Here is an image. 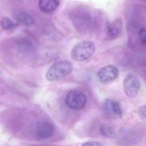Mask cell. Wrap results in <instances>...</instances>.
<instances>
[{"instance_id": "1", "label": "cell", "mask_w": 146, "mask_h": 146, "mask_svg": "<svg viewBox=\"0 0 146 146\" xmlns=\"http://www.w3.org/2000/svg\"><path fill=\"white\" fill-rule=\"evenodd\" d=\"M95 50V45L92 42L88 41L79 42L72 49L71 57L75 61H84L90 58Z\"/></svg>"}, {"instance_id": "2", "label": "cell", "mask_w": 146, "mask_h": 146, "mask_svg": "<svg viewBox=\"0 0 146 146\" xmlns=\"http://www.w3.org/2000/svg\"><path fill=\"white\" fill-rule=\"evenodd\" d=\"M73 70V66L70 62L67 61H60L54 63L49 68L46 75L49 81L58 80L68 75Z\"/></svg>"}, {"instance_id": "3", "label": "cell", "mask_w": 146, "mask_h": 146, "mask_svg": "<svg viewBox=\"0 0 146 146\" xmlns=\"http://www.w3.org/2000/svg\"><path fill=\"white\" fill-rule=\"evenodd\" d=\"M92 14L88 9H78L73 14V24L77 31H87L92 27Z\"/></svg>"}, {"instance_id": "4", "label": "cell", "mask_w": 146, "mask_h": 146, "mask_svg": "<svg viewBox=\"0 0 146 146\" xmlns=\"http://www.w3.org/2000/svg\"><path fill=\"white\" fill-rule=\"evenodd\" d=\"M87 101L86 95L78 90H71L66 97L67 106L74 110H80L83 109L86 104Z\"/></svg>"}, {"instance_id": "5", "label": "cell", "mask_w": 146, "mask_h": 146, "mask_svg": "<svg viewBox=\"0 0 146 146\" xmlns=\"http://www.w3.org/2000/svg\"><path fill=\"white\" fill-rule=\"evenodd\" d=\"M140 87L139 80L138 77L133 74H129L125 77L123 82V88L126 95L130 98L137 96Z\"/></svg>"}, {"instance_id": "6", "label": "cell", "mask_w": 146, "mask_h": 146, "mask_svg": "<svg viewBox=\"0 0 146 146\" xmlns=\"http://www.w3.org/2000/svg\"><path fill=\"white\" fill-rule=\"evenodd\" d=\"M98 75L101 82L104 84H109L117 79L119 75V71L117 68L114 65H107L98 71Z\"/></svg>"}, {"instance_id": "7", "label": "cell", "mask_w": 146, "mask_h": 146, "mask_svg": "<svg viewBox=\"0 0 146 146\" xmlns=\"http://www.w3.org/2000/svg\"><path fill=\"white\" fill-rule=\"evenodd\" d=\"M139 134L135 129L129 128H123L120 133L121 143L125 146H133L139 142Z\"/></svg>"}, {"instance_id": "8", "label": "cell", "mask_w": 146, "mask_h": 146, "mask_svg": "<svg viewBox=\"0 0 146 146\" xmlns=\"http://www.w3.org/2000/svg\"><path fill=\"white\" fill-rule=\"evenodd\" d=\"M105 115L109 117H121L122 110L119 103L115 100L107 99L103 107Z\"/></svg>"}, {"instance_id": "9", "label": "cell", "mask_w": 146, "mask_h": 146, "mask_svg": "<svg viewBox=\"0 0 146 146\" xmlns=\"http://www.w3.org/2000/svg\"><path fill=\"white\" fill-rule=\"evenodd\" d=\"M123 24L121 20L117 19L106 24L107 37L110 40H114L121 36L122 32Z\"/></svg>"}, {"instance_id": "10", "label": "cell", "mask_w": 146, "mask_h": 146, "mask_svg": "<svg viewBox=\"0 0 146 146\" xmlns=\"http://www.w3.org/2000/svg\"><path fill=\"white\" fill-rule=\"evenodd\" d=\"M54 132V125L48 122H44L40 123L38 126L36 135L39 139H47L52 137Z\"/></svg>"}, {"instance_id": "11", "label": "cell", "mask_w": 146, "mask_h": 146, "mask_svg": "<svg viewBox=\"0 0 146 146\" xmlns=\"http://www.w3.org/2000/svg\"><path fill=\"white\" fill-rule=\"evenodd\" d=\"M60 4L58 0H43L38 2V7L42 12L50 13L55 11Z\"/></svg>"}, {"instance_id": "12", "label": "cell", "mask_w": 146, "mask_h": 146, "mask_svg": "<svg viewBox=\"0 0 146 146\" xmlns=\"http://www.w3.org/2000/svg\"><path fill=\"white\" fill-rule=\"evenodd\" d=\"M18 45L21 50L26 52L33 51L35 47L34 42L30 38L26 37L21 38L19 40Z\"/></svg>"}, {"instance_id": "13", "label": "cell", "mask_w": 146, "mask_h": 146, "mask_svg": "<svg viewBox=\"0 0 146 146\" xmlns=\"http://www.w3.org/2000/svg\"><path fill=\"white\" fill-rule=\"evenodd\" d=\"M16 19L19 23L26 26H31L34 24V19L32 16L26 13L18 14Z\"/></svg>"}, {"instance_id": "14", "label": "cell", "mask_w": 146, "mask_h": 146, "mask_svg": "<svg viewBox=\"0 0 146 146\" xmlns=\"http://www.w3.org/2000/svg\"><path fill=\"white\" fill-rule=\"evenodd\" d=\"M100 132L103 136L110 139L117 138V135L112 128L106 124H102L100 128Z\"/></svg>"}, {"instance_id": "15", "label": "cell", "mask_w": 146, "mask_h": 146, "mask_svg": "<svg viewBox=\"0 0 146 146\" xmlns=\"http://www.w3.org/2000/svg\"><path fill=\"white\" fill-rule=\"evenodd\" d=\"M2 27L4 30H10L17 26V24L8 17L3 18L1 21Z\"/></svg>"}, {"instance_id": "16", "label": "cell", "mask_w": 146, "mask_h": 146, "mask_svg": "<svg viewBox=\"0 0 146 146\" xmlns=\"http://www.w3.org/2000/svg\"><path fill=\"white\" fill-rule=\"evenodd\" d=\"M139 37L141 43L146 45V29L141 28L139 33Z\"/></svg>"}, {"instance_id": "17", "label": "cell", "mask_w": 146, "mask_h": 146, "mask_svg": "<svg viewBox=\"0 0 146 146\" xmlns=\"http://www.w3.org/2000/svg\"><path fill=\"white\" fill-rule=\"evenodd\" d=\"M82 146H103V145L97 141H90L84 143Z\"/></svg>"}, {"instance_id": "18", "label": "cell", "mask_w": 146, "mask_h": 146, "mask_svg": "<svg viewBox=\"0 0 146 146\" xmlns=\"http://www.w3.org/2000/svg\"><path fill=\"white\" fill-rule=\"evenodd\" d=\"M139 111L141 115L146 119V105H142L139 108Z\"/></svg>"}, {"instance_id": "19", "label": "cell", "mask_w": 146, "mask_h": 146, "mask_svg": "<svg viewBox=\"0 0 146 146\" xmlns=\"http://www.w3.org/2000/svg\"></svg>"}]
</instances>
